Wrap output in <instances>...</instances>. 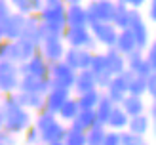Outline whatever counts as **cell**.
<instances>
[{
    "label": "cell",
    "instance_id": "obj_1",
    "mask_svg": "<svg viewBox=\"0 0 156 145\" xmlns=\"http://www.w3.org/2000/svg\"><path fill=\"white\" fill-rule=\"evenodd\" d=\"M0 109L4 113V128L8 134L12 136H19L23 134L29 126H33V117H30V111L23 109L19 105L17 99V92L15 94H8L2 97V103H0Z\"/></svg>",
    "mask_w": 156,
    "mask_h": 145
},
{
    "label": "cell",
    "instance_id": "obj_2",
    "mask_svg": "<svg viewBox=\"0 0 156 145\" xmlns=\"http://www.w3.org/2000/svg\"><path fill=\"white\" fill-rule=\"evenodd\" d=\"M38 19L44 25V29L48 31L50 36H61L65 31V6L63 4H51V6H44L38 12Z\"/></svg>",
    "mask_w": 156,
    "mask_h": 145
},
{
    "label": "cell",
    "instance_id": "obj_3",
    "mask_svg": "<svg viewBox=\"0 0 156 145\" xmlns=\"http://www.w3.org/2000/svg\"><path fill=\"white\" fill-rule=\"evenodd\" d=\"M61 38H63L65 46H69V48L93 50L97 46L95 42H93V38H91V33H90L88 25L86 27H65Z\"/></svg>",
    "mask_w": 156,
    "mask_h": 145
},
{
    "label": "cell",
    "instance_id": "obj_4",
    "mask_svg": "<svg viewBox=\"0 0 156 145\" xmlns=\"http://www.w3.org/2000/svg\"><path fill=\"white\" fill-rule=\"evenodd\" d=\"M19 69L10 59H0V96L15 94L19 86Z\"/></svg>",
    "mask_w": 156,
    "mask_h": 145
},
{
    "label": "cell",
    "instance_id": "obj_5",
    "mask_svg": "<svg viewBox=\"0 0 156 145\" xmlns=\"http://www.w3.org/2000/svg\"><path fill=\"white\" fill-rule=\"evenodd\" d=\"M76 78V71H73L69 65H65L63 61L57 63H50V73H48V80L53 88H65V90H73V84Z\"/></svg>",
    "mask_w": 156,
    "mask_h": 145
},
{
    "label": "cell",
    "instance_id": "obj_6",
    "mask_svg": "<svg viewBox=\"0 0 156 145\" xmlns=\"http://www.w3.org/2000/svg\"><path fill=\"white\" fill-rule=\"evenodd\" d=\"M38 53V44L33 42L30 38H17V40L10 42V52H8V59L15 65H21L29 61L30 57Z\"/></svg>",
    "mask_w": 156,
    "mask_h": 145
},
{
    "label": "cell",
    "instance_id": "obj_7",
    "mask_svg": "<svg viewBox=\"0 0 156 145\" xmlns=\"http://www.w3.org/2000/svg\"><path fill=\"white\" fill-rule=\"evenodd\" d=\"M67 46L61 36H46L44 40L38 44V53L48 61V63H57L63 59V53Z\"/></svg>",
    "mask_w": 156,
    "mask_h": 145
},
{
    "label": "cell",
    "instance_id": "obj_8",
    "mask_svg": "<svg viewBox=\"0 0 156 145\" xmlns=\"http://www.w3.org/2000/svg\"><path fill=\"white\" fill-rule=\"evenodd\" d=\"M114 2L112 0H103V2H91L86 6V17L88 25L93 23H111L112 13H114Z\"/></svg>",
    "mask_w": 156,
    "mask_h": 145
},
{
    "label": "cell",
    "instance_id": "obj_9",
    "mask_svg": "<svg viewBox=\"0 0 156 145\" xmlns=\"http://www.w3.org/2000/svg\"><path fill=\"white\" fill-rule=\"evenodd\" d=\"M88 29L95 44L105 46V48H114L118 31L114 29L112 23H93V25H88Z\"/></svg>",
    "mask_w": 156,
    "mask_h": 145
},
{
    "label": "cell",
    "instance_id": "obj_10",
    "mask_svg": "<svg viewBox=\"0 0 156 145\" xmlns=\"http://www.w3.org/2000/svg\"><path fill=\"white\" fill-rule=\"evenodd\" d=\"M91 56L93 52L91 50H82V48H67L65 53H63V63L69 65L73 71H86L90 69V63H91Z\"/></svg>",
    "mask_w": 156,
    "mask_h": 145
},
{
    "label": "cell",
    "instance_id": "obj_11",
    "mask_svg": "<svg viewBox=\"0 0 156 145\" xmlns=\"http://www.w3.org/2000/svg\"><path fill=\"white\" fill-rule=\"evenodd\" d=\"M19 69V74H29V76H36V78H48V73H50V63L46 61L40 53H34L33 57L25 63L17 65Z\"/></svg>",
    "mask_w": 156,
    "mask_h": 145
},
{
    "label": "cell",
    "instance_id": "obj_12",
    "mask_svg": "<svg viewBox=\"0 0 156 145\" xmlns=\"http://www.w3.org/2000/svg\"><path fill=\"white\" fill-rule=\"evenodd\" d=\"M25 19L27 17H23L21 13H12L10 15V19L6 21V25L4 29L0 31V38L6 42H13V40H17V38L23 36V29H25Z\"/></svg>",
    "mask_w": 156,
    "mask_h": 145
},
{
    "label": "cell",
    "instance_id": "obj_13",
    "mask_svg": "<svg viewBox=\"0 0 156 145\" xmlns=\"http://www.w3.org/2000/svg\"><path fill=\"white\" fill-rule=\"evenodd\" d=\"M51 84L48 78H36V76H29V74H23L19 78V86L17 90L23 92V94H40L46 96L50 92Z\"/></svg>",
    "mask_w": 156,
    "mask_h": 145
},
{
    "label": "cell",
    "instance_id": "obj_14",
    "mask_svg": "<svg viewBox=\"0 0 156 145\" xmlns=\"http://www.w3.org/2000/svg\"><path fill=\"white\" fill-rule=\"evenodd\" d=\"M71 97V90H65V88H50V92L44 96V111H48L51 114H57V111L61 109L67 99Z\"/></svg>",
    "mask_w": 156,
    "mask_h": 145
},
{
    "label": "cell",
    "instance_id": "obj_15",
    "mask_svg": "<svg viewBox=\"0 0 156 145\" xmlns=\"http://www.w3.org/2000/svg\"><path fill=\"white\" fill-rule=\"evenodd\" d=\"M65 132H67V126H65L61 120H57V118L53 120V122H50L48 126H44L42 130H38L42 145H51V143H59V141H63Z\"/></svg>",
    "mask_w": 156,
    "mask_h": 145
},
{
    "label": "cell",
    "instance_id": "obj_16",
    "mask_svg": "<svg viewBox=\"0 0 156 145\" xmlns=\"http://www.w3.org/2000/svg\"><path fill=\"white\" fill-rule=\"evenodd\" d=\"M126 69L131 71L135 76H149L151 73H154V69L145 61L141 50H135L129 56H126Z\"/></svg>",
    "mask_w": 156,
    "mask_h": 145
},
{
    "label": "cell",
    "instance_id": "obj_17",
    "mask_svg": "<svg viewBox=\"0 0 156 145\" xmlns=\"http://www.w3.org/2000/svg\"><path fill=\"white\" fill-rule=\"evenodd\" d=\"M65 25L67 27H86L88 25L86 6H82V4L65 6Z\"/></svg>",
    "mask_w": 156,
    "mask_h": 145
},
{
    "label": "cell",
    "instance_id": "obj_18",
    "mask_svg": "<svg viewBox=\"0 0 156 145\" xmlns=\"http://www.w3.org/2000/svg\"><path fill=\"white\" fill-rule=\"evenodd\" d=\"M103 53H105V61H107V71L112 76L126 71V57L120 52H116L114 48H107V52H103Z\"/></svg>",
    "mask_w": 156,
    "mask_h": 145
},
{
    "label": "cell",
    "instance_id": "obj_19",
    "mask_svg": "<svg viewBox=\"0 0 156 145\" xmlns=\"http://www.w3.org/2000/svg\"><path fill=\"white\" fill-rule=\"evenodd\" d=\"M114 50L120 52L124 57L129 56L131 52L137 50V44H135V38L131 34L129 29H124V31H118V36H116V42H114Z\"/></svg>",
    "mask_w": 156,
    "mask_h": 145
},
{
    "label": "cell",
    "instance_id": "obj_20",
    "mask_svg": "<svg viewBox=\"0 0 156 145\" xmlns=\"http://www.w3.org/2000/svg\"><path fill=\"white\" fill-rule=\"evenodd\" d=\"M73 88H74V92H76V96L86 94V92H91V90L97 88L95 76L91 74L90 69H86V71H78V73H76V78H74Z\"/></svg>",
    "mask_w": 156,
    "mask_h": 145
},
{
    "label": "cell",
    "instance_id": "obj_21",
    "mask_svg": "<svg viewBox=\"0 0 156 145\" xmlns=\"http://www.w3.org/2000/svg\"><path fill=\"white\" fill-rule=\"evenodd\" d=\"M128 120H129V117L120 109V105H114L111 114H108V118H107V122H105V128L114 130V132H124V130L128 128Z\"/></svg>",
    "mask_w": 156,
    "mask_h": 145
},
{
    "label": "cell",
    "instance_id": "obj_22",
    "mask_svg": "<svg viewBox=\"0 0 156 145\" xmlns=\"http://www.w3.org/2000/svg\"><path fill=\"white\" fill-rule=\"evenodd\" d=\"M120 109L128 114V117H137V114H143L147 111V105L143 101V97H137V96H126L120 101Z\"/></svg>",
    "mask_w": 156,
    "mask_h": 145
},
{
    "label": "cell",
    "instance_id": "obj_23",
    "mask_svg": "<svg viewBox=\"0 0 156 145\" xmlns=\"http://www.w3.org/2000/svg\"><path fill=\"white\" fill-rule=\"evenodd\" d=\"M93 124H95V113H93V109H80L78 114L74 117V120L69 124V128L80 130V132H88Z\"/></svg>",
    "mask_w": 156,
    "mask_h": 145
},
{
    "label": "cell",
    "instance_id": "obj_24",
    "mask_svg": "<svg viewBox=\"0 0 156 145\" xmlns=\"http://www.w3.org/2000/svg\"><path fill=\"white\" fill-rule=\"evenodd\" d=\"M17 99L19 105L27 111H44V96L40 94H23V92H17Z\"/></svg>",
    "mask_w": 156,
    "mask_h": 145
},
{
    "label": "cell",
    "instance_id": "obj_25",
    "mask_svg": "<svg viewBox=\"0 0 156 145\" xmlns=\"http://www.w3.org/2000/svg\"><path fill=\"white\" fill-rule=\"evenodd\" d=\"M151 128V118L147 117V113L143 114H137V117H131L128 120V132L133 134V136H145Z\"/></svg>",
    "mask_w": 156,
    "mask_h": 145
},
{
    "label": "cell",
    "instance_id": "obj_26",
    "mask_svg": "<svg viewBox=\"0 0 156 145\" xmlns=\"http://www.w3.org/2000/svg\"><path fill=\"white\" fill-rule=\"evenodd\" d=\"M114 13H112V19L111 23L114 25L116 31H124L128 29V21H129V8L124 4V2H114Z\"/></svg>",
    "mask_w": 156,
    "mask_h": 145
},
{
    "label": "cell",
    "instance_id": "obj_27",
    "mask_svg": "<svg viewBox=\"0 0 156 145\" xmlns=\"http://www.w3.org/2000/svg\"><path fill=\"white\" fill-rule=\"evenodd\" d=\"M78 111H80V107H78V103H76V97H69L67 101L61 105V109L57 111L55 117H59L57 120H61L63 124H65V122L71 124V122L74 120V117L78 114Z\"/></svg>",
    "mask_w": 156,
    "mask_h": 145
},
{
    "label": "cell",
    "instance_id": "obj_28",
    "mask_svg": "<svg viewBox=\"0 0 156 145\" xmlns=\"http://www.w3.org/2000/svg\"><path fill=\"white\" fill-rule=\"evenodd\" d=\"M112 107H114V103L111 101V99L105 97V94L101 96L99 103L95 105V109H93V113H95V122H97V124H103V126H105V122H107V118H108V114H111Z\"/></svg>",
    "mask_w": 156,
    "mask_h": 145
},
{
    "label": "cell",
    "instance_id": "obj_29",
    "mask_svg": "<svg viewBox=\"0 0 156 145\" xmlns=\"http://www.w3.org/2000/svg\"><path fill=\"white\" fill-rule=\"evenodd\" d=\"M101 96H103V92L101 90H91V92H86V94H80L76 96V103L80 109H95V105L99 103Z\"/></svg>",
    "mask_w": 156,
    "mask_h": 145
},
{
    "label": "cell",
    "instance_id": "obj_30",
    "mask_svg": "<svg viewBox=\"0 0 156 145\" xmlns=\"http://www.w3.org/2000/svg\"><path fill=\"white\" fill-rule=\"evenodd\" d=\"M105 134H107V128L103 124H97L95 122V124L86 132V145H101Z\"/></svg>",
    "mask_w": 156,
    "mask_h": 145
},
{
    "label": "cell",
    "instance_id": "obj_31",
    "mask_svg": "<svg viewBox=\"0 0 156 145\" xmlns=\"http://www.w3.org/2000/svg\"><path fill=\"white\" fill-rule=\"evenodd\" d=\"M128 94L137 97L147 96V76H133L128 86Z\"/></svg>",
    "mask_w": 156,
    "mask_h": 145
},
{
    "label": "cell",
    "instance_id": "obj_32",
    "mask_svg": "<svg viewBox=\"0 0 156 145\" xmlns=\"http://www.w3.org/2000/svg\"><path fill=\"white\" fill-rule=\"evenodd\" d=\"M63 145H86V132H80V130H73L67 126V132H65V137Z\"/></svg>",
    "mask_w": 156,
    "mask_h": 145
},
{
    "label": "cell",
    "instance_id": "obj_33",
    "mask_svg": "<svg viewBox=\"0 0 156 145\" xmlns=\"http://www.w3.org/2000/svg\"><path fill=\"white\" fill-rule=\"evenodd\" d=\"M8 4H12L17 13H21L23 17H29V15H33V8H30V0H6Z\"/></svg>",
    "mask_w": 156,
    "mask_h": 145
},
{
    "label": "cell",
    "instance_id": "obj_34",
    "mask_svg": "<svg viewBox=\"0 0 156 145\" xmlns=\"http://www.w3.org/2000/svg\"><path fill=\"white\" fill-rule=\"evenodd\" d=\"M23 143L25 145H42L40 141V134L34 126H29L25 132H23Z\"/></svg>",
    "mask_w": 156,
    "mask_h": 145
},
{
    "label": "cell",
    "instance_id": "obj_35",
    "mask_svg": "<svg viewBox=\"0 0 156 145\" xmlns=\"http://www.w3.org/2000/svg\"><path fill=\"white\" fill-rule=\"evenodd\" d=\"M101 145H120V132L107 130V134H105L103 143H101Z\"/></svg>",
    "mask_w": 156,
    "mask_h": 145
},
{
    "label": "cell",
    "instance_id": "obj_36",
    "mask_svg": "<svg viewBox=\"0 0 156 145\" xmlns=\"http://www.w3.org/2000/svg\"><path fill=\"white\" fill-rule=\"evenodd\" d=\"M143 57H145V61L149 63L152 69L156 67V46L154 44H151L147 50H143Z\"/></svg>",
    "mask_w": 156,
    "mask_h": 145
},
{
    "label": "cell",
    "instance_id": "obj_37",
    "mask_svg": "<svg viewBox=\"0 0 156 145\" xmlns=\"http://www.w3.org/2000/svg\"><path fill=\"white\" fill-rule=\"evenodd\" d=\"M154 94H156V76H154V73H151L147 76V96L154 97Z\"/></svg>",
    "mask_w": 156,
    "mask_h": 145
},
{
    "label": "cell",
    "instance_id": "obj_38",
    "mask_svg": "<svg viewBox=\"0 0 156 145\" xmlns=\"http://www.w3.org/2000/svg\"><path fill=\"white\" fill-rule=\"evenodd\" d=\"M0 141L4 145H17V140H15V136L8 134L6 130H0Z\"/></svg>",
    "mask_w": 156,
    "mask_h": 145
},
{
    "label": "cell",
    "instance_id": "obj_39",
    "mask_svg": "<svg viewBox=\"0 0 156 145\" xmlns=\"http://www.w3.org/2000/svg\"><path fill=\"white\" fill-rule=\"evenodd\" d=\"M124 4H126L128 8H131V10H139L141 6L147 4V0H124Z\"/></svg>",
    "mask_w": 156,
    "mask_h": 145
},
{
    "label": "cell",
    "instance_id": "obj_40",
    "mask_svg": "<svg viewBox=\"0 0 156 145\" xmlns=\"http://www.w3.org/2000/svg\"><path fill=\"white\" fill-rule=\"evenodd\" d=\"M30 8H33V13H38L44 8V0H30Z\"/></svg>",
    "mask_w": 156,
    "mask_h": 145
},
{
    "label": "cell",
    "instance_id": "obj_41",
    "mask_svg": "<svg viewBox=\"0 0 156 145\" xmlns=\"http://www.w3.org/2000/svg\"><path fill=\"white\" fill-rule=\"evenodd\" d=\"M149 19L151 21L156 19V2L154 0H151V4H149Z\"/></svg>",
    "mask_w": 156,
    "mask_h": 145
},
{
    "label": "cell",
    "instance_id": "obj_42",
    "mask_svg": "<svg viewBox=\"0 0 156 145\" xmlns=\"http://www.w3.org/2000/svg\"><path fill=\"white\" fill-rule=\"evenodd\" d=\"M63 6H74V4H82V0H61Z\"/></svg>",
    "mask_w": 156,
    "mask_h": 145
},
{
    "label": "cell",
    "instance_id": "obj_43",
    "mask_svg": "<svg viewBox=\"0 0 156 145\" xmlns=\"http://www.w3.org/2000/svg\"><path fill=\"white\" fill-rule=\"evenodd\" d=\"M154 114H156V107H154V103L149 107V114H147V117L149 118H154Z\"/></svg>",
    "mask_w": 156,
    "mask_h": 145
},
{
    "label": "cell",
    "instance_id": "obj_44",
    "mask_svg": "<svg viewBox=\"0 0 156 145\" xmlns=\"http://www.w3.org/2000/svg\"><path fill=\"white\" fill-rule=\"evenodd\" d=\"M61 0H44V6H51V4H59Z\"/></svg>",
    "mask_w": 156,
    "mask_h": 145
},
{
    "label": "cell",
    "instance_id": "obj_45",
    "mask_svg": "<svg viewBox=\"0 0 156 145\" xmlns=\"http://www.w3.org/2000/svg\"><path fill=\"white\" fill-rule=\"evenodd\" d=\"M4 128V113H2V109H0V130Z\"/></svg>",
    "mask_w": 156,
    "mask_h": 145
},
{
    "label": "cell",
    "instance_id": "obj_46",
    "mask_svg": "<svg viewBox=\"0 0 156 145\" xmlns=\"http://www.w3.org/2000/svg\"><path fill=\"white\" fill-rule=\"evenodd\" d=\"M51 145H63V143H61V141H59V143H51Z\"/></svg>",
    "mask_w": 156,
    "mask_h": 145
},
{
    "label": "cell",
    "instance_id": "obj_47",
    "mask_svg": "<svg viewBox=\"0 0 156 145\" xmlns=\"http://www.w3.org/2000/svg\"><path fill=\"white\" fill-rule=\"evenodd\" d=\"M93 2H103V0H93Z\"/></svg>",
    "mask_w": 156,
    "mask_h": 145
},
{
    "label": "cell",
    "instance_id": "obj_48",
    "mask_svg": "<svg viewBox=\"0 0 156 145\" xmlns=\"http://www.w3.org/2000/svg\"><path fill=\"white\" fill-rule=\"evenodd\" d=\"M114 2H124V0H114Z\"/></svg>",
    "mask_w": 156,
    "mask_h": 145
},
{
    "label": "cell",
    "instance_id": "obj_49",
    "mask_svg": "<svg viewBox=\"0 0 156 145\" xmlns=\"http://www.w3.org/2000/svg\"><path fill=\"white\" fill-rule=\"evenodd\" d=\"M0 145H4V143H2V141H0Z\"/></svg>",
    "mask_w": 156,
    "mask_h": 145
},
{
    "label": "cell",
    "instance_id": "obj_50",
    "mask_svg": "<svg viewBox=\"0 0 156 145\" xmlns=\"http://www.w3.org/2000/svg\"><path fill=\"white\" fill-rule=\"evenodd\" d=\"M0 40H2V38H0Z\"/></svg>",
    "mask_w": 156,
    "mask_h": 145
}]
</instances>
